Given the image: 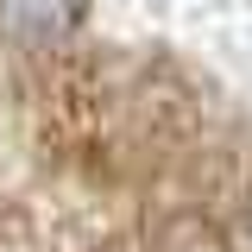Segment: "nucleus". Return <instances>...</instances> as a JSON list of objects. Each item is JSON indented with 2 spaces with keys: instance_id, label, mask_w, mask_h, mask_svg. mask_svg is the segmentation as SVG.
I'll return each instance as SVG.
<instances>
[{
  "instance_id": "1",
  "label": "nucleus",
  "mask_w": 252,
  "mask_h": 252,
  "mask_svg": "<svg viewBox=\"0 0 252 252\" xmlns=\"http://www.w3.org/2000/svg\"><path fill=\"white\" fill-rule=\"evenodd\" d=\"M89 0H0V32L19 44H51L82 19Z\"/></svg>"
}]
</instances>
